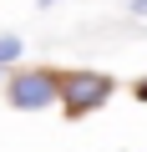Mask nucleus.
<instances>
[{"label":"nucleus","mask_w":147,"mask_h":152,"mask_svg":"<svg viewBox=\"0 0 147 152\" xmlns=\"http://www.w3.org/2000/svg\"><path fill=\"white\" fill-rule=\"evenodd\" d=\"M107 96H112V76H102V71H66L61 76V107H66V117H86Z\"/></svg>","instance_id":"nucleus-1"},{"label":"nucleus","mask_w":147,"mask_h":152,"mask_svg":"<svg viewBox=\"0 0 147 152\" xmlns=\"http://www.w3.org/2000/svg\"><path fill=\"white\" fill-rule=\"evenodd\" d=\"M5 102L15 112H41V107L61 102V76L56 71H15L5 86Z\"/></svg>","instance_id":"nucleus-2"},{"label":"nucleus","mask_w":147,"mask_h":152,"mask_svg":"<svg viewBox=\"0 0 147 152\" xmlns=\"http://www.w3.org/2000/svg\"><path fill=\"white\" fill-rule=\"evenodd\" d=\"M20 36H0V66H10V61H20Z\"/></svg>","instance_id":"nucleus-3"},{"label":"nucleus","mask_w":147,"mask_h":152,"mask_svg":"<svg viewBox=\"0 0 147 152\" xmlns=\"http://www.w3.org/2000/svg\"><path fill=\"white\" fill-rule=\"evenodd\" d=\"M132 15H137V20H147V0H132Z\"/></svg>","instance_id":"nucleus-4"},{"label":"nucleus","mask_w":147,"mask_h":152,"mask_svg":"<svg viewBox=\"0 0 147 152\" xmlns=\"http://www.w3.org/2000/svg\"><path fill=\"white\" fill-rule=\"evenodd\" d=\"M41 5H56V0H41Z\"/></svg>","instance_id":"nucleus-5"}]
</instances>
